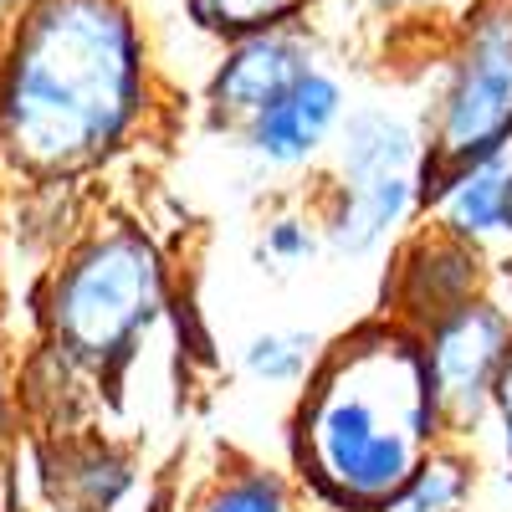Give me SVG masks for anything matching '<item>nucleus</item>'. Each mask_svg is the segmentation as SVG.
Wrapping results in <instances>:
<instances>
[{
	"label": "nucleus",
	"mask_w": 512,
	"mask_h": 512,
	"mask_svg": "<svg viewBox=\"0 0 512 512\" xmlns=\"http://www.w3.org/2000/svg\"><path fill=\"white\" fill-rule=\"evenodd\" d=\"M31 6H36V0H0V31H16Z\"/></svg>",
	"instance_id": "nucleus-18"
},
{
	"label": "nucleus",
	"mask_w": 512,
	"mask_h": 512,
	"mask_svg": "<svg viewBox=\"0 0 512 512\" xmlns=\"http://www.w3.org/2000/svg\"><path fill=\"white\" fill-rule=\"evenodd\" d=\"M492 410L502 420V446H507V466H512V349H507V364H502V379H497Z\"/></svg>",
	"instance_id": "nucleus-16"
},
{
	"label": "nucleus",
	"mask_w": 512,
	"mask_h": 512,
	"mask_svg": "<svg viewBox=\"0 0 512 512\" xmlns=\"http://www.w3.org/2000/svg\"><path fill=\"white\" fill-rule=\"evenodd\" d=\"M420 338H425V359H431L446 431H477L482 415L492 410L497 379H502V364L512 349V313L497 308L482 292L466 308L431 323Z\"/></svg>",
	"instance_id": "nucleus-6"
},
{
	"label": "nucleus",
	"mask_w": 512,
	"mask_h": 512,
	"mask_svg": "<svg viewBox=\"0 0 512 512\" xmlns=\"http://www.w3.org/2000/svg\"><path fill=\"white\" fill-rule=\"evenodd\" d=\"M144 113V41L128 0H36L0 67V154L67 180L108 159Z\"/></svg>",
	"instance_id": "nucleus-1"
},
{
	"label": "nucleus",
	"mask_w": 512,
	"mask_h": 512,
	"mask_svg": "<svg viewBox=\"0 0 512 512\" xmlns=\"http://www.w3.org/2000/svg\"><path fill=\"white\" fill-rule=\"evenodd\" d=\"M323 241V221H303V216H282L267 226L262 236V251L272 256V262H308V256L318 251Z\"/></svg>",
	"instance_id": "nucleus-15"
},
{
	"label": "nucleus",
	"mask_w": 512,
	"mask_h": 512,
	"mask_svg": "<svg viewBox=\"0 0 512 512\" xmlns=\"http://www.w3.org/2000/svg\"><path fill=\"white\" fill-rule=\"evenodd\" d=\"M0 415H6V390H0Z\"/></svg>",
	"instance_id": "nucleus-19"
},
{
	"label": "nucleus",
	"mask_w": 512,
	"mask_h": 512,
	"mask_svg": "<svg viewBox=\"0 0 512 512\" xmlns=\"http://www.w3.org/2000/svg\"><path fill=\"white\" fill-rule=\"evenodd\" d=\"M446 415L425 338L379 318L323 349L297 405V466L344 512H384L436 451Z\"/></svg>",
	"instance_id": "nucleus-2"
},
{
	"label": "nucleus",
	"mask_w": 512,
	"mask_h": 512,
	"mask_svg": "<svg viewBox=\"0 0 512 512\" xmlns=\"http://www.w3.org/2000/svg\"><path fill=\"white\" fill-rule=\"evenodd\" d=\"M313 62V36L303 26H267V31H246L236 36L216 77H210V108L226 123H246L267 103H277L297 77H308Z\"/></svg>",
	"instance_id": "nucleus-8"
},
{
	"label": "nucleus",
	"mask_w": 512,
	"mask_h": 512,
	"mask_svg": "<svg viewBox=\"0 0 512 512\" xmlns=\"http://www.w3.org/2000/svg\"><path fill=\"white\" fill-rule=\"evenodd\" d=\"M164 313V267L159 251L139 231H103L57 272L47 297L52 349L77 364L108 374L139 349V338Z\"/></svg>",
	"instance_id": "nucleus-3"
},
{
	"label": "nucleus",
	"mask_w": 512,
	"mask_h": 512,
	"mask_svg": "<svg viewBox=\"0 0 512 512\" xmlns=\"http://www.w3.org/2000/svg\"><path fill=\"white\" fill-rule=\"evenodd\" d=\"M195 512H292V497L267 472H241V477H226Z\"/></svg>",
	"instance_id": "nucleus-14"
},
{
	"label": "nucleus",
	"mask_w": 512,
	"mask_h": 512,
	"mask_svg": "<svg viewBox=\"0 0 512 512\" xmlns=\"http://www.w3.org/2000/svg\"><path fill=\"white\" fill-rule=\"evenodd\" d=\"M436 221L482 251H512V149L436 180Z\"/></svg>",
	"instance_id": "nucleus-10"
},
{
	"label": "nucleus",
	"mask_w": 512,
	"mask_h": 512,
	"mask_svg": "<svg viewBox=\"0 0 512 512\" xmlns=\"http://www.w3.org/2000/svg\"><path fill=\"white\" fill-rule=\"evenodd\" d=\"M482 282H487V251L436 221V231L415 236L400 251L395 313L390 318H400L415 333H425L431 323H441L446 313H456V308L472 303V297H482Z\"/></svg>",
	"instance_id": "nucleus-7"
},
{
	"label": "nucleus",
	"mask_w": 512,
	"mask_h": 512,
	"mask_svg": "<svg viewBox=\"0 0 512 512\" xmlns=\"http://www.w3.org/2000/svg\"><path fill=\"white\" fill-rule=\"evenodd\" d=\"M338 123H344V88H338V77L313 67L277 103L241 123V144L272 169H297L333 139Z\"/></svg>",
	"instance_id": "nucleus-9"
},
{
	"label": "nucleus",
	"mask_w": 512,
	"mask_h": 512,
	"mask_svg": "<svg viewBox=\"0 0 512 512\" xmlns=\"http://www.w3.org/2000/svg\"><path fill=\"white\" fill-rule=\"evenodd\" d=\"M425 185V144L395 113H354L338 139V180L323 210V236L338 251H374L390 241Z\"/></svg>",
	"instance_id": "nucleus-5"
},
{
	"label": "nucleus",
	"mask_w": 512,
	"mask_h": 512,
	"mask_svg": "<svg viewBox=\"0 0 512 512\" xmlns=\"http://www.w3.org/2000/svg\"><path fill=\"white\" fill-rule=\"evenodd\" d=\"M466 497H472V466L456 451H431L384 512H461Z\"/></svg>",
	"instance_id": "nucleus-11"
},
{
	"label": "nucleus",
	"mask_w": 512,
	"mask_h": 512,
	"mask_svg": "<svg viewBox=\"0 0 512 512\" xmlns=\"http://www.w3.org/2000/svg\"><path fill=\"white\" fill-rule=\"evenodd\" d=\"M502 149H512V0H472L436 98L425 185Z\"/></svg>",
	"instance_id": "nucleus-4"
},
{
	"label": "nucleus",
	"mask_w": 512,
	"mask_h": 512,
	"mask_svg": "<svg viewBox=\"0 0 512 512\" xmlns=\"http://www.w3.org/2000/svg\"><path fill=\"white\" fill-rule=\"evenodd\" d=\"M384 16H405V11H466L472 0H374Z\"/></svg>",
	"instance_id": "nucleus-17"
},
{
	"label": "nucleus",
	"mask_w": 512,
	"mask_h": 512,
	"mask_svg": "<svg viewBox=\"0 0 512 512\" xmlns=\"http://www.w3.org/2000/svg\"><path fill=\"white\" fill-rule=\"evenodd\" d=\"M318 359L323 349L313 333H256L246 344V374L262 384H303Z\"/></svg>",
	"instance_id": "nucleus-13"
},
{
	"label": "nucleus",
	"mask_w": 512,
	"mask_h": 512,
	"mask_svg": "<svg viewBox=\"0 0 512 512\" xmlns=\"http://www.w3.org/2000/svg\"><path fill=\"white\" fill-rule=\"evenodd\" d=\"M313 0H185V16L210 31V36H246V31H267V26H292Z\"/></svg>",
	"instance_id": "nucleus-12"
}]
</instances>
